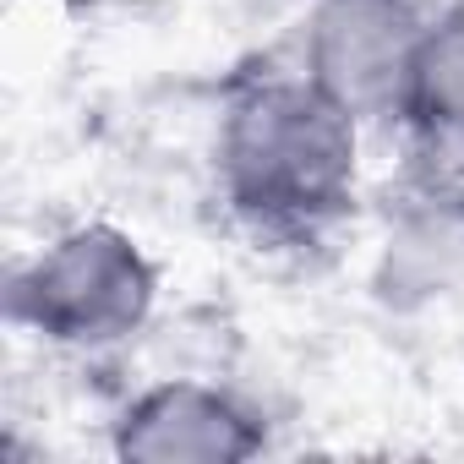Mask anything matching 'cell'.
<instances>
[{"label": "cell", "instance_id": "cell-1", "mask_svg": "<svg viewBox=\"0 0 464 464\" xmlns=\"http://www.w3.org/2000/svg\"><path fill=\"white\" fill-rule=\"evenodd\" d=\"M213 186L263 246H323L361 202V121L301 66H241L218 93Z\"/></svg>", "mask_w": 464, "mask_h": 464}, {"label": "cell", "instance_id": "cell-2", "mask_svg": "<svg viewBox=\"0 0 464 464\" xmlns=\"http://www.w3.org/2000/svg\"><path fill=\"white\" fill-rule=\"evenodd\" d=\"M159 306V263L131 229L82 218L50 236L6 279V323L66 355L131 344Z\"/></svg>", "mask_w": 464, "mask_h": 464}, {"label": "cell", "instance_id": "cell-3", "mask_svg": "<svg viewBox=\"0 0 464 464\" xmlns=\"http://www.w3.org/2000/svg\"><path fill=\"white\" fill-rule=\"evenodd\" d=\"M426 23L431 17L410 0H312L295 39V66L361 126L399 131Z\"/></svg>", "mask_w": 464, "mask_h": 464}, {"label": "cell", "instance_id": "cell-4", "mask_svg": "<svg viewBox=\"0 0 464 464\" xmlns=\"http://www.w3.org/2000/svg\"><path fill=\"white\" fill-rule=\"evenodd\" d=\"M366 290L393 317L464 301V169L410 153L382 208V246Z\"/></svg>", "mask_w": 464, "mask_h": 464}, {"label": "cell", "instance_id": "cell-5", "mask_svg": "<svg viewBox=\"0 0 464 464\" xmlns=\"http://www.w3.org/2000/svg\"><path fill=\"white\" fill-rule=\"evenodd\" d=\"M268 448V410L218 377H153L110 420L121 464H246Z\"/></svg>", "mask_w": 464, "mask_h": 464}, {"label": "cell", "instance_id": "cell-6", "mask_svg": "<svg viewBox=\"0 0 464 464\" xmlns=\"http://www.w3.org/2000/svg\"><path fill=\"white\" fill-rule=\"evenodd\" d=\"M399 131L415 159L464 169V0L426 23Z\"/></svg>", "mask_w": 464, "mask_h": 464}, {"label": "cell", "instance_id": "cell-7", "mask_svg": "<svg viewBox=\"0 0 464 464\" xmlns=\"http://www.w3.org/2000/svg\"><path fill=\"white\" fill-rule=\"evenodd\" d=\"M410 6H420V12H426V17H442V12H448V6H459V0H410Z\"/></svg>", "mask_w": 464, "mask_h": 464}, {"label": "cell", "instance_id": "cell-8", "mask_svg": "<svg viewBox=\"0 0 464 464\" xmlns=\"http://www.w3.org/2000/svg\"><path fill=\"white\" fill-rule=\"evenodd\" d=\"M61 6H66L72 17H82V12H99V6H110V0H61Z\"/></svg>", "mask_w": 464, "mask_h": 464}]
</instances>
